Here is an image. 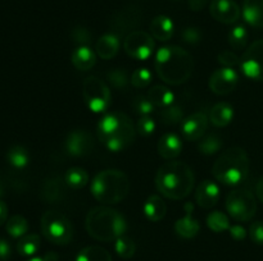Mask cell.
I'll list each match as a JSON object with an SVG mask.
<instances>
[{
  "mask_svg": "<svg viewBox=\"0 0 263 261\" xmlns=\"http://www.w3.org/2000/svg\"><path fill=\"white\" fill-rule=\"evenodd\" d=\"M181 40L189 45H194L202 40V32L198 27H186L181 32Z\"/></svg>",
  "mask_w": 263,
  "mask_h": 261,
  "instance_id": "42",
  "label": "cell"
},
{
  "mask_svg": "<svg viewBox=\"0 0 263 261\" xmlns=\"http://www.w3.org/2000/svg\"><path fill=\"white\" fill-rule=\"evenodd\" d=\"M154 130H156V122H154L153 118L151 115L140 117V119L138 120V124H136V132L144 137H148V136L153 135Z\"/></svg>",
  "mask_w": 263,
  "mask_h": 261,
  "instance_id": "39",
  "label": "cell"
},
{
  "mask_svg": "<svg viewBox=\"0 0 263 261\" xmlns=\"http://www.w3.org/2000/svg\"><path fill=\"white\" fill-rule=\"evenodd\" d=\"M120 36L113 32L105 33L102 37L98 38L95 50H97L98 56H100L104 60H109V59L115 58L117 55L118 50H120Z\"/></svg>",
  "mask_w": 263,
  "mask_h": 261,
  "instance_id": "20",
  "label": "cell"
},
{
  "mask_svg": "<svg viewBox=\"0 0 263 261\" xmlns=\"http://www.w3.org/2000/svg\"><path fill=\"white\" fill-rule=\"evenodd\" d=\"M126 54L136 60H146L151 58L156 49L153 36L144 31H133L123 41Z\"/></svg>",
  "mask_w": 263,
  "mask_h": 261,
  "instance_id": "10",
  "label": "cell"
},
{
  "mask_svg": "<svg viewBox=\"0 0 263 261\" xmlns=\"http://www.w3.org/2000/svg\"><path fill=\"white\" fill-rule=\"evenodd\" d=\"M193 204L187 202L185 205V210H186V214L182 217H180L176 223H175V232L179 237L185 238V240H192V238L197 237L198 233L200 230V224L197 219L193 217Z\"/></svg>",
  "mask_w": 263,
  "mask_h": 261,
  "instance_id": "17",
  "label": "cell"
},
{
  "mask_svg": "<svg viewBox=\"0 0 263 261\" xmlns=\"http://www.w3.org/2000/svg\"><path fill=\"white\" fill-rule=\"evenodd\" d=\"M249 156L241 147H230L223 151L212 166V174L225 186H238L246 181L249 173Z\"/></svg>",
  "mask_w": 263,
  "mask_h": 261,
  "instance_id": "5",
  "label": "cell"
},
{
  "mask_svg": "<svg viewBox=\"0 0 263 261\" xmlns=\"http://www.w3.org/2000/svg\"><path fill=\"white\" fill-rule=\"evenodd\" d=\"M115 251L120 257L131 258L136 252V245L130 237L127 235H121L120 238L115 241Z\"/></svg>",
  "mask_w": 263,
  "mask_h": 261,
  "instance_id": "35",
  "label": "cell"
},
{
  "mask_svg": "<svg viewBox=\"0 0 263 261\" xmlns=\"http://www.w3.org/2000/svg\"><path fill=\"white\" fill-rule=\"evenodd\" d=\"M40 245L41 241L37 234H26L17 242V252L25 257H31L37 252Z\"/></svg>",
  "mask_w": 263,
  "mask_h": 261,
  "instance_id": "28",
  "label": "cell"
},
{
  "mask_svg": "<svg viewBox=\"0 0 263 261\" xmlns=\"http://www.w3.org/2000/svg\"><path fill=\"white\" fill-rule=\"evenodd\" d=\"M41 233L49 242L64 246L73 237V227L68 217L55 210H49L41 216Z\"/></svg>",
  "mask_w": 263,
  "mask_h": 261,
  "instance_id": "7",
  "label": "cell"
},
{
  "mask_svg": "<svg viewBox=\"0 0 263 261\" xmlns=\"http://www.w3.org/2000/svg\"><path fill=\"white\" fill-rule=\"evenodd\" d=\"M154 68L162 81L172 86H179L190 78L194 69V60L185 49L168 45L157 51Z\"/></svg>",
  "mask_w": 263,
  "mask_h": 261,
  "instance_id": "1",
  "label": "cell"
},
{
  "mask_svg": "<svg viewBox=\"0 0 263 261\" xmlns=\"http://www.w3.org/2000/svg\"><path fill=\"white\" fill-rule=\"evenodd\" d=\"M64 182L72 189H81L89 182V173L85 169L73 166L69 168L64 174Z\"/></svg>",
  "mask_w": 263,
  "mask_h": 261,
  "instance_id": "27",
  "label": "cell"
},
{
  "mask_svg": "<svg viewBox=\"0 0 263 261\" xmlns=\"http://www.w3.org/2000/svg\"><path fill=\"white\" fill-rule=\"evenodd\" d=\"M205 222H207V227L215 233H222L225 232V230L230 229L231 227L229 216L225 212L220 211V210L210 212Z\"/></svg>",
  "mask_w": 263,
  "mask_h": 261,
  "instance_id": "32",
  "label": "cell"
},
{
  "mask_svg": "<svg viewBox=\"0 0 263 261\" xmlns=\"http://www.w3.org/2000/svg\"><path fill=\"white\" fill-rule=\"evenodd\" d=\"M7 161L12 168L21 170L30 164V154H28L27 148H25L23 146H12L7 151Z\"/></svg>",
  "mask_w": 263,
  "mask_h": 261,
  "instance_id": "26",
  "label": "cell"
},
{
  "mask_svg": "<svg viewBox=\"0 0 263 261\" xmlns=\"http://www.w3.org/2000/svg\"><path fill=\"white\" fill-rule=\"evenodd\" d=\"M210 118L204 112H197L181 122V133L186 141H199L205 136Z\"/></svg>",
  "mask_w": 263,
  "mask_h": 261,
  "instance_id": "14",
  "label": "cell"
},
{
  "mask_svg": "<svg viewBox=\"0 0 263 261\" xmlns=\"http://www.w3.org/2000/svg\"><path fill=\"white\" fill-rule=\"evenodd\" d=\"M234 115H235L234 107L229 102H218L211 109L208 118L215 127L222 128L233 122Z\"/></svg>",
  "mask_w": 263,
  "mask_h": 261,
  "instance_id": "23",
  "label": "cell"
},
{
  "mask_svg": "<svg viewBox=\"0 0 263 261\" xmlns=\"http://www.w3.org/2000/svg\"><path fill=\"white\" fill-rule=\"evenodd\" d=\"M162 123L166 125H175L181 123L184 118V109L180 105L172 104L170 106H166L161 112Z\"/></svg>",
  "mask_w": 263,
  "mask_h": 261,
  "instance_id": "34",
  "label": "cell"
},
{
  "mask_svg": "<svg viewBox=\"0 0 263 261\" xmlns=\"http://www.w3.org/2000/svg\"><path fill=\"white\" fill-rule=\"evenodd\" d=\"M108 81L110 82L115 89L117 90H125L128 84V76L126 69L123 68H116L113 71L108 72L107 74Z\"/></svg>",
  "mask_w": 263,
  "mask_h": 261,
  "instance_id": "37",
  "label": "cell"
},
{
  "mask_svg": "<svg viewBox=\"0 0 263 261\" xmlns=\"http://www.w3.org/2000/svg\"><path fill=\"white\" fill-rule=\"evenodd\" d=\"M71 61L74 68L86 72L91 69L97 63V54L89 45H80L72 51Z\"/></svg>",
  "mask_w": 263,
  "mask_h": 261,
  "instance_id": "21",
  "label": "cell"
},
{
  "mask_svg": "<svg viewBox=\"0 0 263 261\" xmlns=\"http://www.w3.org/2000/svg\"><path fill=\"white\" fill-rule=\"evenodd\" d=\"M208 0H189V8L192 10H194V12H199V10H202L203 8L207 5Z\"/></svg>",
  "mask_w": 263,
  "mask_h": 261,
  "instance_id": "46",
  "label": "cell"
},
{
  "mask_svg": "<svg viewBox=\"0 0 263 261\" xmlns=\"http://www.w3.org/2000/svg\"><path fill=\"white\" fill-rule=\"evenodd\" d=\"M131 106L133 110L140 117H146V115H151L152 113L156 110V106L153 105V102L148 99V96H143V95H139L131 102Z\"/></svg>",
  "mask_w": 263,
  "mask_h": 261,
  "instance_id": "36",
  "label": "cell"
},
{
  "mask_svg": "<svg viewBox=\"0 0 263 261\" xmlns=\"http://www.w3.org/2000/svg\"><path fill=\"white\" fill-rule=\"evenodd\" d=\"M130 186V179L122 170L105 169L92 178L90 191L98 202L113 205L126 199Z\"/></svg>",
  "mask_w": 263,
  "mask_h": 261,
  "instance_id": "6",
  "label": "cell"
},
{
  "mask_svg": "<svg viewBox=\"0 0 263 261\" xmlns=\"http://www.w3.org/2000/svg\"><path fill=\"white\" fill-rule=\"evenodd\" d=\"M12 256V246L4 238H0V260L7 261Z\"/></svg>",
  "mask_w": 263,
  "mask_h": 261,
  "instance_id": "45",
  "label": "cell"
},
{
  "mask_svg": "<svg viewBox=\"0 0 263 261\" xmlns=\"http://www.w3.org/2000/svg\"><path fill=\"white\" fill-rule=\"evenodd\" d=\"M229 45L235 50H240V49L246 48L247 42H248V31L243 25L234 26L230 30L228 36Z\"/></svg>",
  "mask_w": 263,
  "mask_h": 261,
  "instance_id": "33",
  "label": "cell"
},
{
  "mask_svg": "<svg viewBox=\"0 0 263 261\" xmlns=\"http://www.w3.org/2000/svg\"><path fill=\"white\" fill-rule=\"evenodd\" d=\"M143 211L144 215L146 216V219L151 220V222L153 223H157L166 216L167 205L166 202L162 200V197H159L158 194H152V196H149L148 199H146V201L144 202Z\"/></svg>",
  "mask_w": 263,
  "mask_h": 261,
  "instance_id": "24",
  "label": "cell"
},
{
  "mask_svg": "<svg viewBox=\"0 0 263 261\" xmlns=\"http://www.w3.org/2000/svg\"><path fill=\"white\" fill-rule=\"evenodd\" d=\"M241 72L252 81H263V40H257L240 58Z\"/></svg>",
  "mask_w": 263,
  "mask_h": 261,
  "instance_id": "11",
  "label": "cell"
},
{
  "mask_svg": "<svg viewBox=\"0 0 263 261\" xmlns=\"http://www.w3.org/2000/svg\"><path fill=\"white\" fill-rule=\"evenodd\" d=\"M76 261H112V256L100 246H89L80 251Z\"/></svg>",
  "mask_w": 263,
  "mask_h": 261,
  "instance_id": "29",
  "label": "cell"
},
{
  "mask_svg": "<svg viewBox=\"0 0 263 261\" xmlns=\"http://www.w3.org/2000/svg\"><path fill=\"white\" fill-rule=\"evenodd\" d=\"M229 232H230L231 238L235 241H243L244 238L247 237V234H248L246 230V228H244L243 225H239V224L231 225L230 229H229Z\"/></svg>",
  "mask_w": 263,
  "mask_h": 261,
  "instance_id": "44",
  "label": "cell"
},
{
  "mask_svg": "<svg viewBox=\"0 0 263 261\" xmlns=\"http://www.w3.org/2000/svg\"><path fill=\"white\" fill-rule=\"evenodd\" d=\"M71 36H72V40H73L76 44H79L80 46V45H87V44L91 41L92 35L90 33V31L87 30V28L79 26V27L73 28Z\"/></svg>",
  "mask_w": 263,
  "mask_h": 261,
  "instance_id": "41",
  "label": "cell"
},
{
  "mask_svg": "<svg viewBox=\"0 0 263 261\" xmlns=\"http://www.w3.org/2000/svg\"><path fill=\"white\" fill-rule=\"evenodd\" d=\"M27 261H58V256L54 252H48L45 256H35V257H30Z\"/></svg>",
  "mask_w": 263,
  "mask_h": 261,
  "instance_id": "47",
  "label": "cell"
},
{
  "mask_svg": "<svg viewBox=\"0 0 263 261\" xmlns=\"http://www.w3.org/2000/svg\"><path fill=\"white\" fill-rule=\"evenodd\" d=\"M8 220V206L4 201L0 200V225L7 223Z\"/></svg>",
  "mask_w": 263,
  "mask_h": 261,
  "instance_id": "48",
  "label": "cell"
},
{
  "mask_svg": "<svg viewBox=\"0 0 263 261\" xmlns=\"http://www.w3.org/2000/svg\"><path fill=\"white\" fill-rule=\"evenodd\" d=\"M5 229L12 238H21L27 234L28 222L22 215H13L5 223Z\"/></svg>",
  "mask_w": 263,
  "mask_h": 261,
  "instance_id": "30",
  "label": "cell"
},
{
  "mask_svg": "<svg viewBox=\"0 0 263 261\" xmlns=\"http://www.w3.org/2000/svg\"><path fill=\"white\" fill-rule=\"evenodd\" d=\"M154 182L158 192L164 197L182 200L193 192L195 177L186 163L171 160L158 169Z\"/></svg>",
  "mask_w": 263,
  "mask_h": 261,
  "instance_id": "2",
  "label": "cell"
},
{
  "mask_svg": "<svg viewBox=\"0 0 263 261\" xmlns=\"http://www.w3.org/2000/svg\"><path fill=\"white\" fill-rule=\"evenodd\" d=\"M222 148V138L217 133H211V135L204 136L200 138L199 143H198V150L203 155H215L218 151Z\"/></svg>",
  "mask_w": 263,
  "mask_h": 261,
  "instance_id": "31",
  "label": "cell"
},
{
  "mask_svg": "<svg viewBox=\"0 0 263 261\" xmlns=\"http://www.w3.org/2000/svg\"><path fill=\"white\" fill-rule=\"evenodd\" d=\"M146 96L153 102L154 106L161 107V109L175 104V94L168 87L162 86V84H156V86L152 87Z\"/></svg>",
  "mask_w": 263,
  "mask_h": 261,
  "instance_id": "25",
  "label": "cell"
},
{
  "mask_svg": "<svg viewBox=\"0 0 263 261\" xmlns=\"http://www.w3.org/2000/svg\"><path fill=\"white\" fill-rule=\"evenodd\" d=\"M152 77H153L152 76V72L148 68L140 67V68L134 71L130 82L136 89H144V87H146L152 82Z\"/></svg>",
  "mask_w": 263,
  "mask_h": 261,
  "instance_id": "38",
  "label": "cell"
},
{
  "mask_svg": "<svg viewBox=\"0 0 263 261\" xmlns=\"http://www.w3.org/2000/svg\"><path fill=\"white\" fill-rule=\"evenodd\" d=\"M239 83V74L234 68L229 67H221L216 69L210 77L208 86L211 91L216 95H228L236 89Z\"/></svg>",
  "mask_w": 263,
  "mask_h": 261,
  "instance_id": "12",
  "label": "cell"
},
{
  "mask_svg": "<svg viewBox=\"0 0 263 261\" xmlns=\"http://www.w3.org/2000/svg\"><path fill=\"white\" fill-rule=\"evenodd\" d=\"M82 97L92 113L107 112L110 105V90L104 81L95 76L87 77L82 83Z\"/></svg>",
  "mask_w": 263,
  "mask_h": 261,
  "instance_id": "8",
  "label": "cell"
},
{
  "mask_svg": "<svg viewBox=\"0 0 263 261\" xmlns=\"http://www.w3.org/2000/svg\"><path fill=\"white\" fill-rule=\"evenodd\" d=\"M226 210L236 222H249L257 212V201L248 189H235L226 197Z\"/></svg>",
  "mask_w": 263,
  "mask_h": 261,
  "instance_id": "9",
  "label": "cell"
},
{
  "mask_svg": "<svg viewBox=\"0 0 263 261\" xmlns=\"http://www.w3.org/2000/svg\"><path fill=\"white\" fill-rule=\"evenodd\" d=\"M4 184H3V182H2V179H0V199H2L3 196H4Z\"/></svg>",
  "mask_w": 263,
  "mask_h": 261,
  "instance_id": "50",
  "label": "cell"
},
{
  "mask_svg": "<svg viewBox=\"0 0 263 261\" xmlns=\"http://www.w3.org/2000/svg\"><path fill=\"white\" fill-rule=\"evenodd\" d=\"M256 193H257V197L259 199V201L263 204V176L259 178L258 183H257V187H256Z\"/></svg>",
  "mask_w": 263,
  "mask_h": 261,
  "instance_id": "49",
  "label": "cell"
},
{
  "mask_svg": "<svg viewBox=\"0 0 263 261\" xmlns=\"http://www.w3.org/2000/svg\"><path fill=\"white\" fill-rule=\"evenodd\" d=\"M220 200V188L215 182L205 179L195 189V202L203 209H212Z\"/></svg>",
  "mask_w": 263,
  "mask_h": 261,
  "instance_id": "16",
  "label": "cell"
},
{
  "mask_svg": "<svg viewBox=\"0 0 263 261\" xmlns=\"http://www.w3.org/2000/svg\"><path fill=\"white\" fill-rule=\"evenodd\" d=\"M217 60L221 66L229 67V68H234L235 66L240 64V59H239V56L236 55L234 51H230V50L221 51L217 56Z\"/></svg>",
  "mask_w": 263,
  "mask_h": 261,
  "instance_id": "40",
  "label": "cell"
},
{
  "mask_svg": "<svg viewBox=\"0 0 263 261\" xmlns=\"http://www.w3.org/2000/svg\"><path fill=\"white\" fill-rule=\"evenodd\" d=\"M149 28H151L152 36L154 38H157L158 41L171 40L175 33L174 20L168 15L159 14L157 17H154L152 19Z\"/></svg>",
  "mask_w": 263,
  "mask_h": 261,
  "instance_id": "19",
  "label": "cell"
},
{
  "mask_svg": "<svg viewBox=\"0 0 263 261\" xmlns=\"http://www.w3.org/2000/svg\"><path fill=\"white\" fill-rule=\"evenodd\" d=\"M67 154L73 158L89 155L94 148V138L90 132L85 129H74L68 133L64 142Z\"/></svg>",
  "mask_w": 263,
  "mask_h": 261,
  "instance_id": "13",
  "label": "cell"
},
{
  "mask_svg": "<svg viewBox=\"0 0 263 261\" xmlns=\"http://www.w3.org/2000/svg\"><path fill=\"white\" fill-rule=\"evenodd\" d=\"M249 237L256 245L263 246V222L258 220L252 223L249 227Z\"/></svg>",
  "mask_w": 263,
  "mask_h": 261,
  "instance_id": "43",
  "label": "cell"
},
{
  "mask_svg": "<svg viewBox=\"0 0 263 261\" xmlns=\"http://www.w3.org/2000/svg\"><path fill=\"white\" fill-rule=\"evenodd\" d=\"M210 13L213 19L225 25L238 22L241 15L240 7L234 0H212L210 4Z\"/></svg>",
  "mask_w": 263,
  "mask_h": 261,
  "instance_id": "15",
  "label": "cell"
},
{
  "mask_svg": "<svg viewBox=\"0 0 263 261\" xmlns=\"http://www.w3.org/2000/svg\"><path fill=\"white\" fill-rule=\"evenodd\" d=\"M244 20L256 28L263 27V0H244L241 9Z\"/></svg>",
  "mask_w": 263,
  "mask_h": 261,
  "instance_id": "22",
  "label": "cell"
},
{
  "mask_svg": "<svg viewBox=\"0 0 263 261\" xmlns=\"http://www.w3.org/2000/svg\"><path fill=\"white\" fill-rule=\"evenodd\" d=\"M90 237L100 242H112L126 234L127 222L117 210L108 206H98L90 210L85 222Z\"/></svg>",
  "mask_w": 263,
  "mask_h": 261,
  "instance_id": "4",
  "label": "cell"
},
{
  "mask_svg": "<svg viewBox=\"0 0 263 261\" xmlns=\"http://www.w3.org/2000/svg\"><path fill=\"white\" fill-rule=\"evenodd\" d=\"M98 140L107 150L120 153L135 141L136 129L133 120L125 113L115 112L104 115L98 123Z\"/></svg>",
  "mask_w": 263,
  "mask_h": 261,
  "instance_id": "3",
  "label": "cell"
},
{
  "mask_svg": "<svg viewBox=\"0 0 263 261\" xmlns=\"http://www.w3.org/2000/svg\"><path fill=\"white\" fill-rule=\"evenodd\" d=\"M157 150H158L161 158L166 159V160H174L182 151L181 138L176 133H166L159 138Z\"/></svg>",
  "mask_w": 263,
  "mask_h": 261,
  "instance_id": "18",
  "label": "cell"
}]
</instances>
